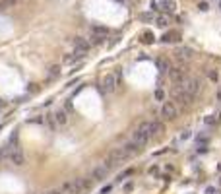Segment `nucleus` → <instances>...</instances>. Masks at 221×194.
I'll use <instances>...</instances> for the list:
<instances>
[{
	"label": "nucleus",
	"instance_id": "f257e3e1",
	"mask_svg": "<svg viewBox=\"0 0 221 194\" xmlns=\"http://www.w3.org/2000/svg\"><path fill=\"white\" fill-rule=\"evenodd\" d=\"M178 90H182L184 93L196 97L200 91H202V80L196 76H184L181 82H178Z\"/></svg>",
	"mask_w": 221,
	"mask_h": 194
},
{
	"label": "nucleus",
	"instance_id": "f03ea898",
	"mask_svg": "<svg viewBox=\"0 0 221 194\" xmlns=\"http://www.w3.org/2000/svg\"><path fill=\"white\" fill-rule=\"evenodd\" d=\"M124 159H128V153L122 150V148H114V150H111L109 151V157H107V167L109 169H113V167H117L120 165Z\"/></svg>",
	"mask_w": 221,
	"mask_h": 194
},
{
	"label": "nucleus",
	"instance_id": "7ed1b4c3",
	"mask_svg": "<svg viewBox=\"0 0 221 194\" xmlns=\"http://www.w3.org/2000/svg\"><path fill=\"white\" fill-rule=\"evenodd\" d=\"M173 99H175V105H178V109H188L190 105L194 103V97L192 95H188V93H184L182 90H173Z\"/></svg>",
	"mask_w": 221,
	"mask_h": 194
},
{
	"label": "nucleus",
	"instance_id": "20e7f679",
	"mask_svg": "<svg viewBox=\"0 0 221 194\" xmlns=\"http://www.w3.org/2000/svg\"><path fill=\"white\" fill-rule=\"evenodd\" d=\"M177 115H178V109H177V105L173 103V101H165V103L161 105V117L165 118V120L177 118Z\"/></svg>",
	"mask_w": 221,
	"mask_h": 194
},
{
	"label": "nucleus",
	"instance_id": "39448f33",
	"mask_svg": "<svg viewBox=\"0 0 221 194\" xmlns=\"http://www.w3.org/2000/svg\"><path fill=\"white\" fill-rule=\"evenodd\" d=\"M101 91H105V93H114L117 91V74H107L103 78Z\"/></svg>",
	"mask_w": 221,
	"mask_h": 194
},
{
	"label": "nucleus",
	"instance_id": "423d86ee",
	"mask_svg": "<svg viewBox=\"0 0 221 194\" xmlns=\"http://www.w3.org/2000/svg\"><path fill=\"white\" fill-rule=\"evenodd\" d=\"M8 157H10V161H12L16 167L25 165V155H23V151H22V150H18V148H10Z\"/></svg>",
	"mask_w": 221,
	"mask_h": 194
},
{
	"label": "nucleus",
	"instance_id": "0eeeda50",
	"mask_svg": "<svg viewBox=\"0 0 221 194\" xmlns=\"http://www.w3.org/2000/svg\"><path fill=\"white\" fill-rule=\"evenodd\" d=\"M167 76H169L173 82H181L182 78L186 76V68L184 66H171L169 72H167Z\"/></svg>",
	"mask_w": 221,
	"mask_h": 194
},
{
	"label": "nucleus",
	"instance_id": "6e6552de",
	"mask_svg": "<svg viewBox=\"0 0 221 194\" xmlns=\"http://www.w3.org/2000/svg\"><path fill=\"white\" fill-rule=\"evenodd\" d=\"M175 56H177L178 62H186V60H190L194 56V51L188 49V47H178V49L175 51Z\"/></svg>",
	"mask_w": 221,
	"mask_h": 194
},
{
	"label": "nucleus",
	"instance_id": "1a4fd4ad",
	"mask_svg": "<svg viewBox=\"0 0 221 194\" xmlns=\"http://www.w3.org/2000/svg\"><path fill=\"white\" fill-rule=\"evenodd\" d=\"M149 136H147V134H144V132H140V130H136V132H132V140H130V142H134L136 146H140V148L142 150H144V146L147 144V142H149Z\"/></svg>",
	"mask_w": 221,
	"mask_h": 194
},
{
	"label": "nucleus",
	"instance_id": "9d476101",
	"mask_svg": "<svg viewBox=\"0 0 221 194\" xmlns=\"http://www.w3.org/2000/svg\"><path fill=\"white\" fill-rule=\"evenodd\" d=\"M109 171H111V169H109L107 165H97L95 169H93V173H91L93 181H103V179H107Z\"/></svg>",
	"mask_w": 221,
	"mask_h": 194
},
{
	"label": "nucleus",
	"instance_id": "9b49d317",
	"mask_svg": "<svg viewBox=\"0 0 221 194\" xmlns=\"http://www.w3.org/2000/svg\"><path fill=\"white\" fill-rule=\"evenodd\" d=\"M76 181V188H78V194H82V192H86L91 188V179H74Z\"/></svg>",
	"mask_w": 221,
	"mask_h": 194
},
{
	"label": "nucleus",
	"instance_id": "f8f14e48",
	"mask_svg": "<svg viewBox=\"0 0 221 194\" xmlns=\"http://www.w3.org/2000/svg\"><path fill=\"white\" fill-rule=\"evenodd\" d=\"M151 128H153V120H142V122H140V126H138L140 132L147 134L149 138H151Z\"/></svg>",
	"mask_w": 221,
	"mask_h": 194
},
{
	"label": "nucleus",
	"instance_id": "ddd939ff",
	"mask_svg": "<svg viewBox=\"0 0 221 194\" xmlns=\"http://www.w3.org/2000/svg\"><path fill=\"white\" fill-rule=\"evenodd\" d=\"M122 150L126 151V153H128V157H130V155H136V153H140V151H142V148H140V146H136L134 142L124 144V148H122Z\"/></svg>",
	"mask_w": 221,
	"mask_h": 194
},
{
	"label": "nucleus",
	"instance_id": "4468645a",
	"mask_svg": "<svg viewBox=\"0 0 221 194\" xmlns=\"http://www.w3.org/2000/svg\"><path fill=\"white\" fill-rule=\"evenodd\" d=\"M165 132V126H163V122L159 120H153V128H151V138H157V136H161Z\"/></svg>",
	"mask_w": 221,
	"mask_h": 194
},
{
	"label": "nucleus",
	"instance_id": "2eb2a0df",
	"mask_svg": "<svg viewBox=\"0 0 221 194\" xmlns=\"http://www.w3.org/2000/svg\"><path fill=\"white\" fill-rule=\"evenodd\" d=\"M181 39V35L177 33V31H169V33H165V35H161V41L163 43H175V41Z\"/></svg>",
	"mask_w": 221,
	"mask_h": 194
},
{
	"label": "nucleus",
	"instance_id": "dca6fc26",
	"mask_svg": "<svg viewBox=\"0 0 221 194\" xmlns=\"http://www.w3.org/2000/svg\"><path fill=\"white\" fill-rule=\"evenodd\" d=\"M74 47H76V49H83V51H89V47H91V43H89V41H86L83 37H76V39H74Z\"/></svg>",
	"mask_w": 221,
	"mask_h": 194
},
{
	"label": "nucleus",
	"instance_id": "f3484780",
	"mask_svg": "<svg viewBox=\"0 0 221 194\" xmlns=\"http://www.w3.org/2000/svg\"><path fill=\"white\" fill-rule=\"evenodd\" d=\"M62 190L66 194H78V188H76V181H66L62 185Z\"/></svg>",
	"mask_w": 221,
	"mask_h": 194
},
{
	"label": "nucleus",
	"instance_id": "a211bd4d",
	"mask_svg": "<svg viewBox=\"0 0 221 194\" xmlns=\"http://www.w3.org/2000/svg\"><path fill=\"white\" fill-rule=\"evenodd\" d=\"M54 120H56V124H60V126L68 124V115H66V111H56L54 113Z\"/></svg>",
	"mask_w": 221,
	"mask_h": 194
},
{
	"label": "nucleus",
	"instance_id": "6ab92c4d",
	"mask_svg": "<svg viewBox=\"0 0 221 194\" xmlns=\"http://www.w3.org/2000/svg\"><path fill=\"white\" fill-rule=\"evenodd\" d=\"M169 68H171V64H169V60H167V58H159V60H157V70H159L161 74H167Z\"/></svg>",
	"mask_w": 221,
	"mask_h": 194
},
{
	"label": "nucleus",
	"instance_id": "aec40b11",
	"mask_svg": "<svg viewBox=\"0 0 221 194\" xmlns=\"http://www.w3.org/2000/svg\"><path fill=\"white\" fill-rule=\"evenodd\" d=\"M91 31L95 35H101V37H105V35L109 33V27H105V25H91Z\"/></svg>",
	"mask_w": 221,
	"mask_h": 194
},
{
	"label": "nucleus",
	"instance_id": "412c9836",
	"mask_svg": "<svg viewBox=\"0 0 221 194\" xmlns=\"http://www.w3.org/2000/svg\"><path fill=\"white\" fill-rule=\"evenodd\" d=\"M161 8L165 10V12H175L177 4L173 2V0H161Z\"/></svg>",
	"mask_w": 221,
	"mask_h": 194
},
{
	"label": "nucleus",
	"instance_id": "4be33fe9",
	"mask_svg": "<svg viewBox=\"0 0 221 194\" xmlns=\"http://www.w3.org/2000/svg\"><path fill=\"white\" fill-rule=\"evenodd\" d=\"M194 140H196V144H198V146H208V144H209V138H208V134H206V132L198 134Z\"/></svg>",
	"mask_w": 221,
	"mask_h": 194
},
{
	"label": "nucleus",
	"instance_id": "5701e85b",
	"mask_svg": "<svg viewBox=\"0 0 221 194\" xmlns=\"http://www.w3.org/2000/svg\"><path fill=\"white\" fill-rule=\"evenodd\" d=\"M62 62H64L66 66H74V64L78 62V56L74 55V52H72V55H66V56H64V60H62Z\"/></svg>",
	"mask_w": 221,
	"mask_h": 194
},
{
	"label": "nucleus",
	"instance_id": "b1692460",
	"mask_svg": "<svg viewBox=\"0 0 221 194\" xmlns=\"http://www.w3.org/2000/svg\"><path fill=\"white\" fill-rule=\"evenodd\" d=\"M58 76H60V66L58 64L49 66V78H58Z\"/></svg>",
	"mask_w": 221,
	"mask_h": 194
},
{
	"label": "nucleus",
	"instance_id": "393cba45",
	"mask_svg": "<svg viewBox=\"0 0 221 194\" xmlns=\"http://www.w3.org/2000/svg\"><path fill=\"white\" fill-rule=\"evenodd\" d=\"M153 97H155V101H159V103H163V101H165V91H163L161 87H159V90H155V93H153Z\"/></svg>",
	"mask_w": 221,
	"mask_h": 194
},
{
	"label": "nucleus",
	"instance_id": "a878e982",
	"mask_svg": "<svg viewBox=\"0 0 221 194\" xmlns=\"http://www.w3.org/2000/svg\"><path fill=\"white\" fill-rule=\"evenodd\" d=\"M142 43H153V33H151V31H146V33L142 35Z\"/></svg>",
	"mask_w": 221,
	"mask_h": 194
},
{
	"label": "nucleus",
	"instance_id": "bb28decb",
	"mask_svg": "<svg viewBox=\"0 0 221 194\" xmlns=\"http://www.w3.org/2000/svg\"><path fill=\"white\" fill-rule=\"evenodd\" d=\"M157 25H159V27H167V25H169V18H167V16H159V18H157Z\"/></svg>",
	"mask_w": 221,
	"mask_h": 194
},
{
	"label": "nucleus",
	"instance_id": "cd10ccee",
	"mask_svg": "<svg viewBox=\"0 0 221 194\" xmlns=\"http://www.w3.org/2000/svg\"><path fill=\"white\" fill-rule=\"evenodd\" d=\"M8 153H10V148H0V163L4 159H8Z\"/></svg>",
	"mask_w": 221,
	"mask_h": 194
},
{
	"label": "nucleus",
	"instance_id": "c85d7f7f",
	"mask_svg": "<svg viewBox=\"0 0 221 194\" xmlns=\"http://www.w3.org/2000/svg\"><path fill=\"white\" fill-rule=\"evenodd\" d=\"M45 120H47V122H49V126H51V128H54V126H56L54 115H47V117H45Z\"/></svg>",
	"mask_w": 221,
	"mask_h": 194
},
{
	"label": "nucleus",
	"instance_id": "c756f323",
	"mask_svg": "<svg viewBox=\"0 0 221 194\" xmlns=\"http://www.w3.org/2000/svg\"><path fill=\"white\" fill-rule=\"evenodd\" d=\"M74 55H76V56H78V60H82V58H83V56H86V55H87V51H83V49H76V51H74Z\"/></svg>",
	"mask_w": 221,
	"mask_h": 194
},
{
	"label": "nucleus",
	"instance_id": "7c9ffc66",
	"mask_svg": "<svg viewBox=\"0 0 221 194\" xmlns=\"http://www.w3.org/2000/svg\"><path fill=\"white\" fill-rule=\"evenodd\" d=\"M128 175H132V169H128V171H124L122 175H118V177H117V182H122V181H124Z\"/></svg>",
	"mask_w": 221,
	"mask_h": 194
},
{
	"label": "nucleus",
	"instance_id": "2f4dec72",
	"mask_svg": "<svg viewBox=\"0 0 221 194\" xmlns=\"http://www.w3.org/2000/svg\"><path fill=\"white\" fill-rule=\"evenodd\" d=\"M103 39H105V37H101V35H95V33H93L91 43H93V45H99V43H103Z\"/></svg>",
	"mask_w": 221,
	"mask_h": 194
},
{
	"label": "nucleus",
	"instance_id": "473e14b6",
	"mask_svg": "<svg viewBox=\"0 0 221 194\" xmlns=\"http://www.w3.org/2000/svg\"><path fill=\"white\" fill-rule=\"evenodd\" d=\"M111 190H113V186H111V185H107V186H103V188H101V192H99V194H109Z\"/></svg>",
	"mask_w": 221,
	"mask_h": 194
},
{
	"label": "nucleus",
	"instance_id": "72a5a7b5",
	"mask_svg": "<svg viewBox=\"0 0 221 194\" xmlns=\"http://www.w3.org/2000/svg\"><path fill=\"white\" fill-rule=\"evenodd\" d=\"M19 0H4V4H6V8L8 6H14V4H18Z\"/></svg>",
	"mask_w": 221,
	"mask_h": 194
},
{
	"label": "nucleus",
	"instance_id": "f704fd0d",
	"mask_svg": "<svg viewBox=\"0 0 221 194\" xmlns=\"http://www.w3.org/2000/svg\"><path fill=\"white\" fill-rule=\"evenodd\" d=\"M190 136H192V132H190V130H184V132H182V140H188Z\"/></svg>",
	"mask_w": 221,
	"mask_h": 194
},
{
	"label": "nucleus",
	"instance_id": "c9c22d12",
	"mask_svg": "<svg viewBox=\"0 0 221 194\" xmlns=\"http://www.w3.org/2000/svg\"><path fill=\"white\" fill-rule=\"evenodd\" d=\"M132 188H134V185H132V182H126V185H124V192H130Z\"/></svg>",
	"mask_w": 221,
	"mask_h": 194
},
{
	"label": "nucleus",
	"instance_id": "e433bc0d",
	"mask_svg": "<svg viewBox=\"0 0 221 194\" xmlns=\"http://www.w3.org/2000/svg\"><path fill=\"white\" fill-rule=\"evenodd\" d=\"M206 124H215V118L209 115V117H206Z\"/></svg>",
	"mask_w": 221,
	"mask_h": 194
},
{
	"label": "nucleus",
	"instance_id": "4c0bfd02",
	"mask_svg": "<svg viewBox=\"0 0 221 194\" xmlns=\"http://www.w3.org/2000/svg\"><path fill=\"white\" fill-rule=\"evenodd\" d=\"M151 18H153V16H151V14H142V19H144V22H146V19H147V22H149Z\"/></svg>",
	"mask_w": 221,
	"mask_h": 194
},
{
	"label": "nucleus",
	"instance_id": "58836bf2",
	"mask_svg": "<svg viewBox=\"0 0 221 194\" xmlns=\"http://www.w3.org/2000/svg\"><path fill=\"white\" fill-rule=\"evenodd\" d=\"M200 10H202V12H206V10H208V4L202 2V4H200Z\"/></svg>",
	"mask_w": 221,
	"mask_h": 194
},
{
	"label": "nucleus",
	"instance_id": "ea45409f",
	"mask_svg": "<svg viewBox=\"0 0 221 194\" xmlns=\"http://www.w3.org/2000/svg\"><path fill=\"white\" fill-rule=\"evenodd\" d=\"M45 194H62L60 190H49V192H45Z\"/></svg>",
	"mask_w": 221,
	"mask_h": 194
},
{
	"label": "nucleus",
	"instance_id": "a19ab883",
	"mask_svg": "<svg viewBox=\"0 0 221 194\" xmlns=\"http://www.w3.org/2000/svg\"><path fill=\"white\" fill-rule=\"evenodd\" d=\"M206 194H213V188H212V186H209V188H208V190H206Z\"/></svg>",
	"mask_w": 221,
	"mask_h": 194
},
{
	"label": "nucleus",
	"instance_id": "79ce46f5",
	"mask_svg": "<svg viewBox=\"0 0 221 194\" xmlns=\"http://www.w3.org/2000/svg\"><path fill=\"white\" fill-rule=\"evenodd\" d=\"M217 99H219V101H221V90H219V93H217Z\"/></svg>",
	"mask_w": 221,
	"mask_h": 194
},
{
	"label": "nucleus",
	"instance_id": "37998d69",
	"mask_svg": "<svg viewBox=\"0 0 221 194\" xmlns=\"http://www.w3.org/2000/svg\"><path fill=\"white\" fill-rule=\"evenodd\" d=\"M0 107H2V101H0Z\"/></svg>",
	"mask_w": 221,
	"mask_h": 194
},
{
	"label": "nucleus",
	"instance_id": "c03bdc74",
	"mask_svg": "<svg viewBox=\"0 0 221 194\" xmlns=\"http://www.w3.org/2000/svg\"><path fill=\"white\" fill-rule=\"evenodd\" d=\"M219 182H221V179H219Z\"/></svg>",
	"mask_w": 221,
	"mask_h": 194
}]
</instances>
